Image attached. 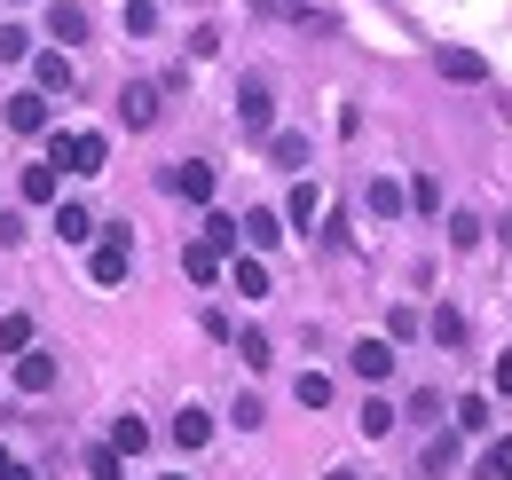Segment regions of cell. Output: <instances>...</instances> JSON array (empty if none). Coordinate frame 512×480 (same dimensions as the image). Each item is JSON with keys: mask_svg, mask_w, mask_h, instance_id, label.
<instances>
[{"mask_svg": "<svg viewBox=\"0 0 512 480\" xmlns=\"http://www.w3.org/2000/svg\"><path fill=\"white\" fill-rule=\"evenodd\" d=\"M449 244L473 252V244H481V213H457V221H449Z\"/></svg>", "mask_w": 512, "mask_h": 480, "instance_id": "36", "label": "cell"}, {"mask_svg": "<svg viewBox=\"0 0 512 480\" xmlns=\"http://www.w3.org/2000/svg\"><path fill=\"white\" fill-rule=\"evenodd\" d=\"M48 166H56V174H103V166H111V142H103V134H48Z\"/></svg>", "mask_w": 512, "mask_h": 480, "instance_id": "2", "label": "cell"}, {"mask_svg": "<svg viewBox=\"0 0 512 480\" xmlns=\"http://www.w3.org/2000/svg\"><path fill=\"white\" fill-rule=\"evenodd\" d=\"M0 480H40V473H32V465H16V457H8V441H0Z\"/></svg>", "mask_w": 512, "mask_h": 480, "instance_id": "39", "label": "cell"}, {"mask_svg": "<svg viewBox=\"0 0 512 480\" xmlns=\"http://www.w3.org/2000/svg\"><path fill=\"white\" fill-rule=\"evenodd\" d=\"M127 32H134V40L158 32V0H127Z\"/></svg>", "mask_w": 512, "mask_h": 480, "instance_id": "32", "label": "cell"}, {"mask_svg": "<svg viewBox=\"0 0 512 480\" xmlns=\"http://www.w3.org/2000/svg\"><path fill=\"white\" fill-rule=\"evenodd\" d=\"M205 244L229 260V244H237V221H229V213H205Z\"/></svg>", "mask_w": 512, "mask_h": 480, "instance_id": "33", "label": "cell"}, {"mask_svg": "<svg viewBox=\"0 0 512 480\" xmlns=\"http://www.w3.org/2000/svg\"><path fill=\"white\" fill-rule=\"evenodd\" d=\"M402 197H410V213H434V205H442V181H434V174H418L410 189H402Z\"/></svg>", "mask_w": 512, "mask_h": 480, "instance_id": "30", "label": "cell"}, {"mask_svg": "<svg viewBox=\"0 0 512 480\" xmlns=\"http://www.w3.org/2000/svg\"><path fill=\"white\" fill-rule=\"evenodd\" d=\"M237 362H245V370H268V339H260V331H237Z\"/></svg>", "mask_w": 512, "mask_h": 480, "instance_id": "28", "label": "cell"}, {"mask_svg": "<svg viewBox=\"0 0 512 480\" xmlns=\"http://www.w3.org/2000/svg\"><path fill=\"white\" fill-rule=\"evenodd\" d=\"M237 237H245V244H260V252H268V244L284 237V213H268V205H260V213H245V221H237Z\"/></svg>", "mask_w": 512, "mask_h": 480, "instance_id": "12", "label": "cell"}, {"mask_svg": "<svg viewBox=\"0 0 512 480\" xmlns=\"http://www.w3.org/2000/svg\"><path fill=\"white\" fill-rule=\"evenodd\" d=\"M56 166H24V181H16V189H24V205H56Z\"/></svg>", "mask_w": 512, "mask_h": 480, "instance_id": "15", "label": "cell"}, {"mask_svg": "<svg viewBox=\"0 0 512 480\" xmlns=\"http://www.w3.org/2000/svg\"><path fill=\"white\" fill-rule=\"evenodd\" d=\"M32 87H40V95H64V87H71V56H64V48L32 56Z\"/></svg>", "mask_w": 512, "mask_h": 480, "instance_id": "8", "label": "cell"}, {"mask_svg": "<svg viewBox=\"0 0 512 480\" xmlns=\"http://www.w3.org/2000/svg\"><path fill=\"white\" fill-rule=\"evenodd\" d=\"M158 111H166V103H158V87H150V79H134L127 95H119V119H127L134 134H142V126H158Z\"/></svg>", "mask_w": 512, "mask_h": 480, "instance_id": "5", "label": "cell"}, {"mask_svg": "<svg viewBox=\"0 0 512 480\" xmlns=\"http://www.w3.org/2000/svg\"><path fill=\"white\" fill-rule=\"evenodd\" d=\"M174 441H182V449H205V441H213V418H205V410H174Z\"/></svg>", "mask_w": 512, "mask_h": 480, "instance_id": "18", "label": "cell"}, {"mask_svg": "<svg viewBox=\"0 0 512 480\" xmlns=\"http://www.w3.org/2000/svg\"><path fill=\"white\" fill-rule=\"evenodd\" d=\"M363 205H371L379 221H394V213H402L410 197H402V181H371V189H363Z\"/></svg>", "mask_w": 512, "mask_h": 480, "instance_id": "19", "label": "cell"}, {"mask_svg": "<svg viewBox=\"0 0 512 480\" xmlns=\"http://www.w3.org/2000/svg\"><path fill=\"white\" fill-rule=\"evenodd\" d=\"M434 63H442V79H457V87H481V79H489V63L473 56V48H442Z\"/></svg>", "mask_w": 512, "mask_h": 480, "instance_id": "9", "label": "cell"}, {"mask_svg": "<svg viewBox=\"0 0 512 480\" xmlns=\"http://www.w3.org/2000/svg\"><path fill=\"white\" fill-rule=\"evenodd\" d=\"M284 221H292V229H308V221H316V189H308V181H292V205H284Z\"/></svg>", "mask_w": 512, "mask_h": 480, "instance_id": "27", "label": "cell"}, {"mask_svg": "<svg viewBox=\"0 0 512 480\" xmlns=\"http://www.w3.org/2000/svg\"><path fill=\"white\" fill-rule=\"evenodd\" d=\"M268 158H276L284 174H300V166H308V134H268Z\"/></svg>", "mask_w": 512, "mask_h": 480, "instance_id": "17", "label": "cell"}, {"mask_svg": "<svg viewBox=\"0 0 512 480\" xmlns=\"http://www.w3.org/2000/svg\"><path fill=\"white\" fill-rule=\"evenodd\" d=\"M87 480H127V457H119L111 441H95V449H87Z\"/></svg>", "mask_w": 512, "mask_h": 480, "instance_id": "22", "label": "cell"}, {"mask_svg": "<svg viewBox=\"0 0 512 480\" xmlns=\"http://www.w3.org/2000/svg\"><path fill=\"white\" fill-rule=\"evenodd\" d=\"M355 370H363V378H386V370H394V339H355Z\"/></svg>", "mask_w": 512, "mask_h": 480, "instance_id": "14", "label": "cell"}, {"mask_svg": "<svg viewBox=\"0 0 512 480\" xmlns=\"http://www.w3.org/2000/svg\"><path fill=\"white\" fill-rule=\"evenodd\" d=\"M16 386H24V394H48V386H56V355H32V347H24V355H16Z\"/></svg>", "mask_w": 512, "mask_h": 480, "instance_id": "10", "label": "cell"}, {"mask_svg": "<svg viewBox=\"0 0 512 480\" xmlns=\"http://www.w3.org/2000/svg\"><path fill=\"white\" fill-rule=\"evenodd\" d=\"M56 237L64 244H95V213H87V205H56Z\"/></svg>", "mask_w": 512, "mask_h": 480, "instance_id": "13", "label": "cell"}, {"mask_svg": "<svg viewBox=\"0 0 512 480\" xmlns=\"http://www.w3.org/2000/svg\"><path fill=\"white\" fill-rule=\"evenodd\" d=\"M434 339H442V347H465V339H473L465 307H434Z\"/></svg>", "mask_w": 512, "mask_h": 480, "instance_id": "20", "label": "cell"}, {"mask_svg": "<svg viewBox=\"0 0 512 480\" xmlns=\"http://www.w3.org/2000/svg\"><path fill=\"white\" fill-rule=\"evenodd\" d=\"M457 433H473V441H481V433H489V394H465V402H457Z\"/></svg>", "mask_w": 512, "mask_h": 480, "instance_id": "21", "label": "cell"}, {"mask_svg": "<svg viewBox=\"0 0 512 480\" xmlns=\"http://www.w3.org/2000/svg\"><path fill=\"white\" fill-rule=\"evenodd\" d=\"M229 284H237V300H268V268L260 260H229Z\"/></svg>", "mask_w": 512, "mask_h": 480, "instance_id": "16", "label": "cell"}, {"mask_svg": "<svg viewBox=\"0 0 512 480\" xmlns=\"http://www.w3.org/2000/svg\"><path fill=\"white\" fill-rule=\"evenodd\" d=\"M182 268H190V284H221V276H229V260H221V252H213L205 237H197L190 252H182Z\"/></svg>", "mask_w": 512, "mask_h": 480, "instance_id": "11", "label": "cell"}, {"mask_svg": "<svg viewBox=\"0 0 512 480\" xmlns=\"http://www.w3.org/2000/svg\"><path fill=\"white\" fill-rule=\"evenodd\" d=\"M386 339H418V307H394L386 315Z\"/></svg>", "mask_w": 512, "mask_h": 480, "instance_id": "37", "label": "cell"}, {"mask_svg": "<svg viewBox=\"0 0 512 480\" xmlns=\"http://www.w3.org/2000/svg\"><path fill=\"white\" fill-rule=\"evenodd\" d=\"M32 56V32L24 24H0V63H24Z\"/></svg>", "mask_w": 512, "mask_h": 480, "instance_id": "31", "label": "cell"}, {"mask_svg": "<svg viewBox=\"0 0 512 480\" xmlns=\"http://www.w3.org/2000/svg\"><path fill=\"white\" fill-rule=\"evenodd\" d=\"M127 260H134V229L127 221H103V237H95V252H87L95 292H119V284H127Z\"/></svg>", "mask_w": 512, "mask_h": 480, "instance_id": "1", "label": "cell"}, {"mask_svg": "<svg viewBox=\"0 0 512 480\" xmlns=\"http://www.w3.org/2000/svg\"><path fill=\"white\" fill-rule=\"evenodd\" d=\"M497 394H512V355H497Z\"/></svg>", "mask_w": 512, "mask_h": 480, "instance_id": "40", "label": "cell"}, {"mask_svg": "<svg viewBox=\"0 0 512 480\" xmlns=\"http://www.w3.org/2000/svg\"><path fill=\"white\" fill-rule=\"evenodd\" d=\"M0 119H8V134H48V103H40V87H32V95H8Z\"/></svg>", "mask_w": 512, "mask_h": 480, "instance_id": "6", "label": "cell"}, {"mask_svg": "<svg viewBox=\"0 0 512 480\" xmlns=\"http://www.w3.org/2000/svg\"><path fill=\"white\" fill-rule=\"evenodd\" d=\"M111 449H119V457H142V449H150V425H142V418H119V425H111Z\"/></svg>", "mask_w": 512, "mask_h": 480, "instance_id": "23", "label": "cell"}, {"mask_svg": "<svg viewBox=\"0 0 512 480\" xmlns=\"http://www.w3.org/2000/svg\"><path fill=\"white\" fill-rule=\"evenodd\" d=\"M32 347V315H0V355H24Z\"/></svg>", "mask_w": 512, "mask_h": 480, "instance_id": "25", "label": "cell"}, {"mask_svg": "<svg viewBox=\"0 0 512 480\" xmlns=\"http://www.w3.org/2000/svg\"><path fill=\"white\" fill-rule=\"evenodd\" d=\"M166 189H174L182 205H213V166L190 158V166H174V174H166Z\"/></svg>", "mask_w": 512, "mask_h": 480, "instance_id": "4", "label": "cell"}, {"mask_svg": "<svg viewBox=\"0 0 512 480\" xmlns=\"http://www.w3.org/2000/svg\"><path fill=\"white\" fill-rule=\"evenodd\" d=\"M237 119L253 126V134H268V119H276V95H268V79H245V87H237Z\"/></svg>", "mask_w": 512, "mask_h": 480, "instance_id": "3", "label": "cell"}, {"mask_svg": "<svg viewBox=\"0 0 512 480\" xmlns=\"http://www.w3.org/2000/svg\"><path fill=\"white\" fill-rule=\"evenodd\" d=\"M410 418H418V425H442V394H434V386H418V394H410Z\"/></svg>", "mask_w": 512, "mask_h": 480, "instance_id": "35", "label": "cell"}, {"mask_svg": "<svg viewBox=\"0 0 512 480\" xmlns=\"http://www.w3.org/2000/svg\"><path fill=\"white\" fill-rule=\"evenodd\" d=\"M229 418H237V425H245V433H253V425H268V410H260V394H245V402H237Z\"/></svg>", "mask_w": 512, "mask_h": 480, "instance_id": "38", "label": "cell"}, {"mask_svg": "<svg viewBox=\"0 0 512 480\" xmlns=\"http://www.w3.org/2000/svg\"><path fill=\"white\" fill-rule=\"evenodd\" d=\"M331 480H363V473H331Z\"/></svg>", "mask_w": 512, "mask_h": 480, "instance_id": "41", "label": "cell"}, {"mask_svg": "<svg viewBox=\"0 0 512 480\" xmlns=\"http://www.w3.org/2000/svg\"><path fill=\"white\" fill-rule=\"evenodd\" d=\"M48 40H56V48H79V40H87V8H79V0H56V8H48Z\"/></svg>", "mask_w": 512, "mask_h": 480, "instance_id": "7", "label": "cell"}, {"mask_svg": "<svg viewBox=\"0 0 512 480\" xmlns=\"http://www.w3.org/2000/svg\"><path fill=\"white\" fill-rule=\"evenodd\" d=\"M292 394H300V410H331V378H323V370H300Z\"/></svg>", "mask_w": 512, "mask_h": 480, "instance_id": "24", "label": "cell"}, {"mask_svg": "<svg viewBox=\"0 0 512 480\" xmlns=\"http://www.w3.org/2000/svg\"><path fill=\"white\" fill-rule=\"evenodd\" d=\"M449 465H457V433H434L426 441V473H449Z\"/></svg>", "mask_w": 512, "mask_h": 480, "instance_id": "34", "label": "cell"}, {"mask_svg": "<svg viewBox=\"0 0 512 480\" xmlns=\"http://www.w3.org/2000/svg\"><path fill=\"white\" fill-rule=\"evenodd\" d=\"M355 425H363L371 441H386V433H394V410H386V402H363V410H355Z\"/></svg>", "mask_w": 512, "mask_h": 480, "instance_id": "29", "label": "cell"}, {"mask_svg": "<svg viewBox=\"0 0 512 480\" xmlns=\"http://www.w3.org/2000/svg\"><path fill=\"white\" fill-rule=\"evenodd\" d=\"M481 473H489V480H512V441H481Z\"/></svg>", "mask_w": 512, "mask_h": 480, "instance_id": "26", "label": "cell"}]
</instances>
